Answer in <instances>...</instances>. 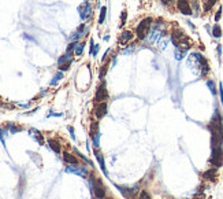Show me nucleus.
I'll return each instance as SVG.
<instances>
[{
  "label": "nucleus",
  "mask_w": 223,
  "mask_h": 199,
  "mask_svg": "<svg viewBox=\"0 0 223 199\" xmlns=\"http://www.w3.org/2000/svg\"><path fill=\"white\" fill-rule=\"evenodd\" d=\"M152 22H153L152 18H144L141 22L137 25V27H136V36H137V39H138V40H144L146 36H148L149 29H151V26H152Z\"/></svg>",
  "instance_id": "f257e3e1"
},
{
  "label": "nucleus",
  "mask_w": 223,
  "mask_h": 199,
  "mask_svg": "<svg viewBox=\"0 0 223 199\" xmlns=\"http://www.w3.org/2000/svg\"><path fill=\"white\" fill-rule=\"evenodd\" d=\"M91 184H92V191H93V195L97 199H103L105 197V188L103 185L101 180H99L95 174H91Z\"/></svg>",
  "instance_id": "f03ea898"
},
{
  "label": "nucleus",
  "mask_w": 223,
  "mask_h": 199,
  "mask_svg": "<svg viewBox=\"0 0 223 199\" xmlns=\"http://www.w3.org/2000/svg\"><path fill=\"white\" fill-rule=\"evenodd\" d=\"M210 163L214 167H216V169L223 165V150H222V147H214V148H212Z\"/></svg>",
  "instance_id": "7ed1b4c3"
},
{
  "label": "nucleus",
  "mask_w": 223,
  "mask_h": 199,
  "mask_svg": "<svg viewBox=\"0 0 223 199\" xmlns=\"http://www.w3.org/2000/svg\"><path fill=\"white\" fill-rule=\"evenodd\" d=\"M108 99V91H107V82L104 80H101L100 85L96 89V95H95V102L96 103H101V102H107Z\"/></svg>",
  "instance_id": "20e7f679"
},
{
  "label": "nucleus",
  "mask_w": 223,
  "mask_h": 199,
  "mask_svg": "<svg viewBox=\"0 0 223 199\" xmlns=\"http://www.w3.org/2000/svg\"><path fill=\"white\" fill-rule=\"evenodd\" d=\"M192 56H193L194 61H197L198 66H200V69H201V73H200V74H201V75H207L208 71H210V65H208V61L205 59V58H204L201 54H198V52L192 54Z\"/></svg>",
  "instance_id": "39448f33"
},
{
  "label": "nucleus",
  "mask_w": 223,
  "mask_h": 199,
  "mask_svg": "<svg viewBox=\"0 0 223 199\" xmlns=\"http://www.w3.org/2000/svg\"><path fill=\"white\" fill-rule=\"evenodd\" d=\"M66 172L68 173H74V174H78V176L86 178L89 177V172L85 166H82V165H70V166L66 167Z\"/></svg>",
  "instance_id": "423d86ee"
},
{
  "label": "nucleus",
  "mask_w": 223,
  "mask_h": 199,
  "mask_svg": "<svg viewBox=\"0 0 223 199\" xmlns=\"http://www.w3.org/2000/svg\"><path fill=\"white\" fill-rule=\"evenodd\" d=\"M177 8L184 15H192L193 14V10H192L189 0H177Z\"/></svg>",
  "instance_id": "0eeeda50"
},
{
  "label": "nucleus",
  "mask_w": 223,
  "mask_h": 199,
  "mask_svg": "<svg viewBox=\"0 0 223 199\" xmlns=\"http://www.w3.org/2000/svg\"><path fill=\"white\" fill-rule=\"evenodd\" d=\"M91 137L93 140V146L99 147V139H100V132H99V122H92L91 125Z\"/></svg>",
  "instance_id": "6e6552de"
},
{
  "label": "nucleus",
  "mask_w": 223,
  "mask_h": 199,
  "mask_svg": "<svg viewBox=\"0 0 223 199\" xmlns=\"http://www.w3.org/2000/svg\"><path fill=\"white\" fill-rule=\"evenodd\" d=\"M107 110H108L107 102L97 103V104H96V107H95V115L100 119V118H103V117H105V114H107Z\"/></svg>",
  "instance_id": "1a4fd4ad"
},
{
  "label": "nucleus",
  "mask_w": 223,
  "mask_h": 199,
  "mask_svg": "<svg viewBox=\"0 0 223 199\" xmlns=\"http://www.w3.org/2000/svg\"><path fill=\"white\" fill-rule=\"evenodd\" d=\"M80 15H81V19H88L89 17L92 15V7H91V4L89 3H85L82 7H80Z\"/></svg>",
  "instance_id": "9d476101"
},
{
  "label": "nucleus",
  "mask_w": 223,
  "mask_h": 199,
  "mask_svg": "<svg viewBox=\"0 0 223 199\" xmlns=\"http://www.w3.org/2000/svg\"><path fill=\"white\" fill-rule=\"evenodd\" d=\"M63 161L64 162H67L68 165H78L77 157L73 155V154H70V153H67V151H64L63 153Z\"/></svg>",
  "instance_id": "9b49d317"
},
{
  "label": "nucleus",
  "mask_w": 223,
  "mask_h": 199,
  "mask_svg": "<svg viewBox=\"0 0 223 199\" xmlns=\"http://www.w3.org/2000/svg\"><path fill=\"white\" fill-rule=\"evenodd\" d=\"M203 177L205 178V180L215 181L216 180V167H211V169H208L207 172H204Z\"/></svg>",
  "instance_id": "f8f14e48"
},
{
  "label": "nucleus",
  "mask_w": 223,
  "mask_h": 199,
  "mask_svg": "<svg viewBox=\"0 0 223 199\" xmlns=\"http://www.w3.org/2000/svg\"><path fill=\"white\" fill-rule=\"evenodd\" d=\"M84 30H85V25L82 23V25L78 26V29L75 30V32H74L73 34H71V37H70V39L73 40V41H77L78 39H81V37L84 36Z\"/></svg>",
  "instance_id": "ddd939ff"
},
{
  "label": "nucleus",
  "mask_w": 223,
  "mask_h": 199,
  "mask_svg": "<svg viewBox=\"0 0 223 199\" xmlns=\"http://www.w3.org/2000/svg\"><path fill=\"white\" fill-rule=\"evenodd\" d=\"M133 39V32H130V30H125V32H122L121 37H119V43L121 44H126L128 41H130Z\"/></svg>",
  "instance_id": "4468645a"
},
{
  "label": "nucleus",
  "mask_w": 223,
  "mask_h": 199,
  "mask_svg": "<svg viewBox=\"0 0 223 199\" xmlns=\"http://www.w3.org/2000/svg\"><path fill=\"white\" fill-rule=\"evenodd\" d=\"M48 146H49V148L53 151V153H56V154H60V144L58 140H55V139H49L48 140Z\"/></svg>",
  "instance_id": "2eb2a0df"
},
{
  "label": "nucleus",
  "mask_w": 223,
  "mask_h": 199,
  "mask_svg": "<svg viewBox=\"0 0 223 199\" xmlns=\"http://www.w3.org/2000/svg\"><path fill=\"white\" fill-rule=\"evenodd\" d=\"M95 157H96V159H97L99 165H100L101 170L104 172L105 174H107V170H105V163H104V157H103V154L100 153V151H97V150H96V151H95Z\"/></svg>",
  "instance_id": "dca6fc26"
},
{
  "label": "nucleus",
  "mask_w": 223,
  "mask_h": 199,
  "mask_svg": "<svg viewBox=\"0 0 223 199\" xmlns=\"http://www.w3.org/2000/svg\"><path fill=\"white\" fill-rule=\"evenodd\" d=\"M218 0H203V8H204V12H208L216 4Z\"/></svg>",
  "instance_id": "f3484780"
},
{
  "label": "nucleus",
  "mask_w": 223,
  "mask_h": 199,
  "mask_svg": "<svg viewBox=\"0 0 223 199\" xmlns=\"http://www.w3.org/2000/svg\"><path fill=\"white\" fill-rule=\"evenodd\" d=\"M212 36L216 37V39H219V37L222 36V29H221V26H219L218 23H215L214 27H212Z\"/></svg>",
  "instance_id": "a211bd4d"
},
{
  "label": "nucleus",
  "mask_w": 223,
  "mask_h": 199,
  "mask_svg": "<svg viewBox=\"0 0 223 199\" xmlns=\"http://www.w3.org/2000/svg\"><path fill=\"white\" fill-rule=\"evenodd\" d=\"M84 48H85V43H78L74 50V54L77 55V56H81L82 52H84Z\"/></svg>",
  "instance_id": "6ab92c4d"
},
{
  "label": "nucleus",
  "mask_w": 223,
  "mask_h": 199,
  "mask_svg": "<svg viewBox=\"0 0 223 199\" xmlns=\"http://www.w3.org/2000/svg\"><path fill=\"white\" fill-rule=\"evenodd\" d=\"M105 15H107V7L103 6L100 8V17H99V23H104V19H105Z\"/></svg>",
  "instance_id": "aec40b11"
},
{
  "label": "nucleus",
  "mask_w": 223,
  "mask_h": 199,
  "mask_svg": "<svg viewBox=\"0 0 223 199\" xmlns=\"http://www.w3.org/2000/svg\"><path fill=\"white\" fill-rule=\"evenodd\" d=\"M207 87L210 88V91H211L212 95H216V85H215V81L214 80H208L207 81Z\"/></svg>",
  "instance_id": "412c9836"
},
{
  "label": "nucleus",
  "mask_w": 223,
  "mask_h": 199,
  "mask_svg": "<svg viewBox=\"0 0 223 199\" xmlns=\"http://www.w3.org/2000/svg\"><path fill=\"white\" fill-rule=\"evenodd\" d=\"M108 66H109V63H105V65H103V66H101L100 73H99V77H100V80H104V75L107 74V71H108Z\"/></svg>",
  "instance_id": "4be33fe9"
},
{
  "label": "nucleus",
  "mask_w": 223,
  "mask_h": 199,
  "mask_svg": "<svg viewBox=\"0 0 223 199\" xmlns=\"http://www.w3.org/2000/svg\"><path fill=\"white\" fill-rule=\"evenodd\" d=\"M62 78H63V71H58L56 74H55V77H53V80L51 81V85H56L58 82H59Z\"/></svg>",
  "instance_id": "5701e85b"
},
{
  "label": "nucleus",
  "mask_w": 223,
  "mask_h": 199,
  "mask_svg": "<svg viewBox=\"0 0 223 199\" xmlns=\"http://www.w3.org/2000/svg\"><path fill=\"white\" fill-rule=\"evenodd\" d=\"M71 62H73V59L64 62V63H62V65H59V71H66V70H68V69H70V66H71Z\"/></svg>",
  "instance_id": "b1692460"
},
{
  "label": "nucleus",
  "mask_w": 223,
  "mask_h": 199,
  "mask_svg": "<svg viewBox=\"0 0 223 199\" xmlns=\"http://www.w3.org/2000/svg\"><path fill=\"white\" fill-rule=\"evenodd\" d=\"M185 54H186V51L181 50V48H177V50H175V58H177L178 61H181V59H182Z\"/></svg>",
  "instance_id": "393cba45"
},
{
  "label": "nucleus",
  "mask_w": 223,
  "mask_h": 199,
  "mask_svg": "<svg viewBox=\"0 0 223 199\" xmlns=\"http://www.w3.org/2000/svg\"><path fill=\"white\" fill-rule=\"evenodd\" d=\"M138 199H152V198H151V195H149V194H148V192H146V191H142L141 194H140Z\"/></svg>",
  "instance_id": "a878e982"
},
{
  "label": "nucleus",
  "mask_w": 223,
  "mask_h": 199,
  "mask_svg": "<svg viewBox=\"0 0 223 199\" xmlns=\"http://www.w3.org/2000/svg\"><path fill=\"white\" fill-rule=\"evenodd\" d=\"M126 17H128V11H122V17H121V25L123 26L126 22Z\"/></svg>",
  "instance_id": "bb28decb"
},
{
  "label": "nucleus",
  "mask_w": 223,
  "mask_h": 199,
  "mask_svg": "<svg viewBox=\"0 0 223 199\" xmlns=\"http://www.w3.org/2000/svg\"><path fill=\"white\" fill-rule=\"evenodd\" d=\"M193 8H194V11H196V14L200 12V7H198L197 0H193Z\"/></svg>",
  "instance_id": "cd10ccee"
},
{
  "label": "nucleus",
  "mask_w": 223,
  "mask_h": 199,
  "mask_svg": "<svg viewBox=\"0 0 223 199\" xmlns=\"http://www.w3.org/2000/svg\"><path fill=\"white\" fill-rule=\"evenodd\" d=\"M221 17H222V7H219V10L216 11V15H215V21L218 22V21L221 19Z\"/></svg>",
  "instance_id": "c85d7f7f"
},
{
  "label": "nucleus",
  "mask_w": 223,
  "mask_h": 199,
  "mask_svg": "<svg viewBox=\"0 0 223 199\" xmlns=\"http://www.w3.org/2000/svg\"><path fill=\"white\" fill-rule=\"evenodd\" d=\"M219 92H221V102L223 104V85H222V82L219 84Z\"/></svg>",
  "instance_id": "c756f323"
},
{
  "label": "nucleus",
  "mask_w": 223,
  "mask_h": 199,
  "mask_svg": "<svg viewBox=\"0 0 223 199\" xmlns=\"http://www.w3.org/2000/svg\"><path fill=\"white\" fill-rule=\"evenodd\" d=\"M160 2H162V3H163V4H164V6H169V4H170V3H171V2H173V0H160Z\"/></svg>",
  "instance_id": "7c9ffc66"
},
{
  "label": "nucleus",
  "mask_w": 223,
  "mask_h": 199,
  "mask_svg": "<svg viewBox=\"0 0 223 199\" xmlns=\"http://www.w3.org/2000/svg\"><path fill=\"white\" fill-rule=\"evenodd\" d=\"M194 199H205V195H203V194L196 195V197H194Z\"/></svg>",
  "instance_id": "2f4dec72"
}]
</instances>
